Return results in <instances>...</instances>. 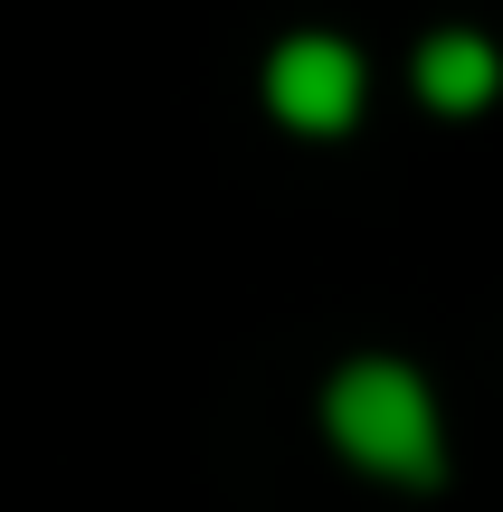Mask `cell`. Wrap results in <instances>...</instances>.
Instances as JSON below:
<instances>
[{
	"mask_svg": "<svg viewBox=\"0 0 503 512\" xmlns=\"http://www.w3.org/2000/svg\"><path fill=\"white\" fill-rule=\"evenodd\" d=\"M333 437L380 475H409V484L437 475V408L399 361H352L333 380Z\"/></svg>",
	"mask_w": 503,
	"mask_h": 512,
	"instance_id": "obj_1",
	"label": "cell"
},
{
	"mask_svg": "<svg viewBox=\"0 0 503 512\" xmlns=\"http://www.w3.org/2000/svg\"><path fill=\"white\" fill-rule=\"evenodd\" d=\"M266 95H276V114L295 133H342L361 105V67L342 38H285L276 67H266Z\"/></svg>",
	"mask_w": 503,
	"mask_h": 512,
	"instance_id": "obj_2",
	"label": "cell"
},
{
	"mask_svg": "<svg viewBox=\"0 0 503 512\" xmlns=\"http://www.w3.org/2000/svg\"><path fill=\"white\" fill-rule=\"evenodd\" d=\"M418 86H428L437 105H485V95H494V48H485V38H428Z\"/></svg>",
	"mask_w": 503,
	"mask_h": 512,
	"instance_id": "obj_3",
	"label": "cell"
}]
</instances>
